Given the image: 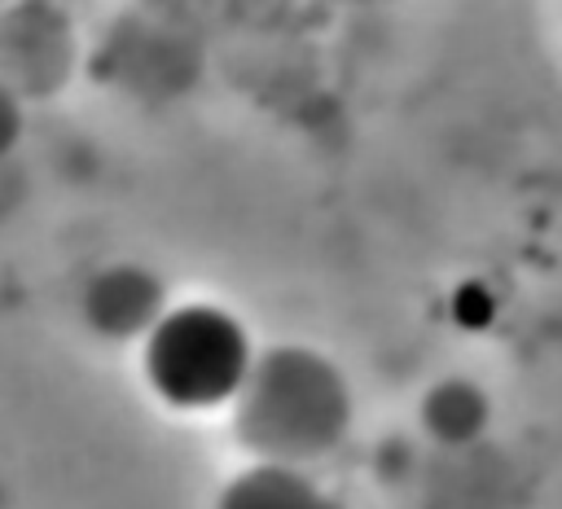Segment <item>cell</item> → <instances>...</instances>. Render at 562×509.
I'll return each mask as SVG.
<instances>
[{"instance_id":"6da1fadb","label":"cell","mask_w":562,"mask_h":509,"mask_svg":"<svg viewBox=\"0 0 562 509\" xmlns=\"http://www.w3.org/2000/svg\"><path fill=\"white\" fill-rule=\"evenodd\" d=\"M233 439L255 461L312 465L347 439L351 386L342 369L299 342L255 351L237 395L228 399Z\"/></svg>"},{"instance_id":"7a4b0ae2","label":"cell","mask_w":562,"mask_h":509,"mask_svg":"<svg viewBox=\"0 0 562 509\" xmlns=\"http://www.w3.org/2000/svg\"><path fill=\"white\" fill-rule=\"evenodd\" d=\"M250 360L255 347L237 316L211 303L167 307L140 338V369L149 391L180 412L224 408L237 395Z\"/></svg>"},{"instance_id":"3957f363","label":"cell","mask_w":562,"mask_h":509,"mask_svg":"<svg viewBox=\"0 0 562 509\" xmlns=\"http://www.w3.org/2000/svg\"><path fill=\"white\" fill-rule=\"evenodd\" d=\"M167 312L162 281L140 263H110L88 276L79 294V316L88 333L105 342H140Z\"/></svg>"},{"instance_id":"277c9868","label":"cell","mask_w":562,"mask_h":509,"mask_svg":"<svg viewBox=\"0 0 562 509\" xmlns=\"http://www.w3.org/2000/svg\"><path fill=\"white\" fill-rule=\"evenodd\" d=\"M215 509H338V505L303 465L255 461L220 487Z\"/></svg>"},{"instance_id":"5b68a950","label":"cell","mask_w":562,"mask_h":509,"mask_svg":"<svg viewBox=\"0 0 562 509\" xmlns=\"http://www.w3.org/2000/svg\"><path fill=\"white\" fill-rule=\"evenodd\" d=\"M487 417H492L487 391L470 377H443L422 395V426L443 448L474 443L487 430Z\"/></svg>"},{"instance_id":"8992f818","label":"cell","mask_w":562,"mask_h":509,"mask_svg":"<svg viewBox=\"0 0 562 509\" xmlns=\"http://www.w3.org/2000/svg\"><path fill=\"white\" fill-rule=\"evenodd\" d=\"M18 105L9 101V92H0V158L13 149V140H18Z\"/></svg>"}]
</instances>
